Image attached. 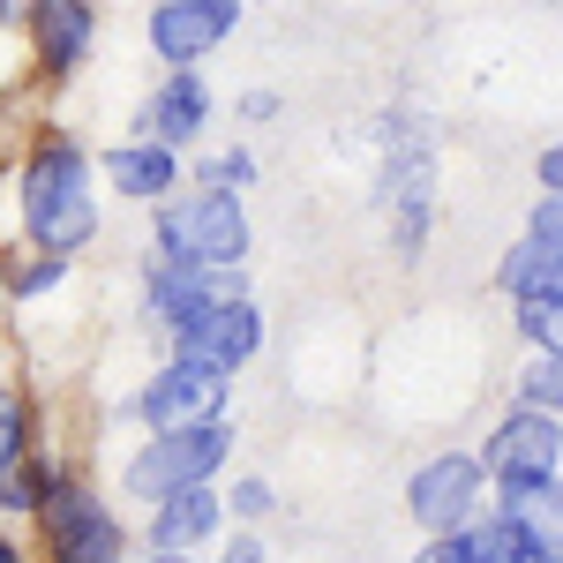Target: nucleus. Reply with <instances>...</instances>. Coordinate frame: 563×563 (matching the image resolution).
I'll return each instance as SVG.
<instances>
[{"instance_id":"nucleus-1","label":"nucleus","mask_w":563,"mask_h":563,"mask_svg":"<svg viewBox=\"0 0 563 563\" xmlns=\"http://www.w3.org/2000/svg\"><path fill=\"white\" fill-rule=\"evenodd\" d=\"M23 218H31V241L53 249V256L84 249L90 233H98V211H90V166H84V151H76L68 135L38 143V158H31V174H23Z\"/></svg>"},{"instance_id":"nucleus-2","label":"nucleus","mask_w":563,"mask_h":563,"mask_svg":"<svg viewBox=\"0 0 563 563\" xmlns=\"http://www.w3.org/2000/svg\"><path fill=\"white\" fill-rule=\"evenodd\" d=\"M158 256L166 263H211V271H225V263L249 256V211H241V196H188V203H174V211H158Z\"/></svg>"},{"instance_id":"nucleus-3","label":"nucleus","mask_w":563,"mask_h":563,"mask_svg":"<svg viewBox=\"0 0 563 563\" xmlns=\"http://www.w3.org/2000/svg\"><path fill=\"white\" fill-rule=\"evenodd\" d=\"M406 511H413V526H429L435 541L466 533L481 519V459L474 451H435L429 466L406 481Z\"/></svg>"},{"instance_id":"nucleus-4","label":"nucleus","mask_w":563,"mask_h":563,"mask_svg":"<svg viewBox=\"0 0 563 563\" xmlns=\"http://www.w3.org/2000/svg\"><path fill=\"white\" fill-rule=\"evenodd\" d=\"M225 451H233V435H225V421L218 429H196V435H158L151 451H135L129 466V488L135 496H188V488H203V481L225 466Z\"/></svg>"},{"instance_id":"nucleus-5","label":"nucleus","mask_w":563,"mask_h":563,"mask_svg":"<svg viewBox=\"0 0 563 563\" xmlns=\"http://www.w3.org/2000/svg\"><path fill=\"white\" fill-rule=\"evenodd\" d=\"M256 346H263V316L249 301H225V308H203V316L174 323V361L203 368V376H233Z\"/></svg>"},{"instance_id":"nucleus-6","label":"nucleus","mask_w":563,"mask_h":563,"mask_svg":"<svg viewBox=\"0 0 563 563\" xmlns=\"http://www.w3.org/2000/svg\"><path fill=\"white\" fill-rule=\"evenodd\" d=\"M218 406H225V376H203V368H158L143 398H135V413L151 421L158 435H196V429H218Z\"/></svg>"},{"instance_id":"nucleus-7","label":"nucleus","mask_w":563,"mask_h":563,"mask_svg":"<svg viewBox=\"0 0 563 563\" xmlns=\"http://www.w3.org/2000/svg\"><path fill=\"white\" fill-rule=\"evenodd\" d=\"M556 459H563V429L549 413H511L488 429V451H481V474H496L504 488H526V481H556Z\"/></svg>"},{"instance_id":"nucleus-8","label":"nucleus","mask_w":563,"mask_h":563,"mask_svg":"<svg viewBox=\"0 0 563 563\" xmlns=\"http://www.w3.org/2000/svg\"><path fill=\"white\" fill-rule=\"evenodd\" d=\"M151 308L166 316V323H188V316H203V308H225V301H249L241 294V271H211V263H166L151 256Z\"/></svg>"},{"instance_id":"nucleus-9","label":"nucleus","mask_w":563,"mask_h":563,"mask_svg":"<svg viewBox=\"0 0 563 563\" xmlns=\"http://www.w3.org/2000/svg\"><path fill=\"white\" fill-rule=\"evenodd\" d=\"M45 526H53V556L60 563H121V526H113V511H98L76 488L45 496Z\"/></svg>"},{"instance_id":"nucleus-10","label":"nucleus","mask_w":563,"mask_h":563,"mask_svg":"<svg viewBox=\"0 0 563 563\" xmlns=\"http://www.w3.org/2000/svg\"><path fill=\"white\" fill-rule=\"evenodd\" d=\"M233 23H241L233 0H166V8L151 15V45H158L174 68H188V60H203Z\"/></svg>"},{"instance_id":"nucleus-11","label":"nucleus","mask_w":563,"mask_h":563,"mask_svg":"<svg viewBox=\"0 0 563 563\" xmlns=\"http://www.w3.org/2000/svg\"><path fill=\"white\" fill-rule=\"evenodd\" d=\"M519 533L533 541V563H563V481H526V488H504V504Z\"/></svg>"},{"instance_id":"nucleus-12","label":"nucleus","mask_w":563,"mask_h":563,"mask_svg":"<svg viewBox=\"0 0 563 563\" xmlns=\"http://www.w3.org/2000/svg\"><path fill=\"white\" fill-rule=\"evenodd\" d=\"M504 286H511V301H563V241L526 233L504 256Z\"/></svg>"},{"instance_id":"nucleus-13","label":"nucleus","mask_w":563,"mask_h":563,"mask_svg":"<svg viewBox=\"0 0 563 563\" xmlns=\"http://www.w3.org/2000/svg\"><path fill=\"white\" fill-rule=\"evenodd\" d=\"M203 113H211V90H203V76H196V68H174V76H166V90L151 98V121H158V143H166V151L203 129Z\"/></svg>"},{"instance_id":"nucleus-14","label":"nucleus","mask_w":563,"mask_h":563,"mask_svg":"<svg viewBox=\"0 0 563 563\" xmlns=\"http://www.w3.org/2000/svg\"><path fill=\"white\" fill-rule=\"evenodd\" d=\"M106 174H113L121 196H166L174 174H180V151H166V143H121L106 158Z\"/></svg>"},{"instance_id":"nucleus-15","label":"nucleus","mask_w":563,"mask_h":563,"mask_svg":"<svg viewBox=\"0 0 563 563\" xmlns=\"http://www.w3.org/2000/svg\"><path fill=\"white\" fill-rule=\"evenodd\" d=\"M211 526H218V496H211V488L166 496V504H158V526H151V533H158V556H188Z\"/></svg>"},{"instance_id":"nucleus-16","label":"nucleus","mask_w":563,"mask_h":563,"mask_svg":"<svg viewBox=\"0 0 563 563\" xmlns=\"http://www.w3.org/2000/svg\"><path fill=\"white\" fill-rule=\"evenodd\" d=\"M459 549H466V563H533V541L519 533V519L511 511H481L466 533H451Z\"/></svg>"},{"instance_id":"nucleus-17","label":"nucleus","mask_w":563,"mask_h":563,"mask_svg":"<svg viewBox=\"0 0 563 563\" xmlns=\"http://www.w3.org/2000/svg\"><path fill=\"white\" fill-rule=\"evenodd\" d=\"M31 23H38V53L45 60H84V45H90V8L84 0H60V8H31Z\"/></svg>"},{"instance_id":"nucleus-18","label":"nucleus","mask_w":563,"mask_h":563,"mask_svg":"<svg viewBox=\"0 0 563 563\" xmlns=\"http://www.w3.org/2000/svg\"><path fill=\"white\" fill-rule=\"evenodd\" d=\"M519 398H526V413H549V421H556V413H563V361L541 353V361L519 376Z\"/></svg>"},{"instance_id":"nucleus-19","label":"nucleus","mask_w":563,"mask_h":563,"mask_svg":"<svg viewBox=\"0 0 563 563\" xmlns=\"http://www.w3.org/2000/svg\"><path fill=\"white\" fill-rule=\"evenodd\" d=\"M519 331L549 353V361H563V301H519Z\"/></svg>"},{"instance_id":"nucleus-20","label":"nucleus","mask_w":563,"mask_h":563,"mask_svg":"<svg viewBox=\"0 0 563 563\" xmlns=\"http://www.w3.org/2000/svg\"><path fill=\"white\" fill-rule=\"evenodd\" d=\"M23 429H31L23 398H15V390H0V474H15V466H23Z\"/></svg>"},{"instance_id":"nucleus-21","label":"nucleus","mask_w":563,"mask_h":563,"mask_svg":"<svg viewBox=\"0 0 563 563\" xmlns=\"http://www.w3.org/2000/svg\"><path fill=\"white\" fill-rule=\"evenodd\" d=\"M38 496H45L38 481H23V474H0V504H8V511H31Z\"/></svg>"},{"instance_id":"nucleus-22","label":"nucleus","mask_w":563,"mask_h":563,"mask_svg":"<svg viewBox=\"0 0 563 563\" xmlns=\"http://www.w3.org/2000/svg\"><path fill=\"white\" fill-rule=\"evenodd\" d=\"M233 511H241V519H263V511H271V488H263V481H241V488H233Z\"/></svg>"},{"instance_id":"nucleus-23","label":"nucleus","mask_w":563,"mask_h":563,"mask_svg":"<svg viewBox=\"0 0 563 563\" xmlns=\"http://www.w3.org/2000/svg\"><path fill=\"white\" fill-rule=\"evenodd\" d=\"M45 286H60V256L31 263V271H23V278H15V294H45Z\"/></svg>"},{"instance_id":"nucleus-24","label":"nucleus","mask_w":563,"mask_h":563,"mask_svg":"<svg viewBox=\"0 0 563 563\" xmlns=\"http://www.w3.org/2000/svg\"><path fill=\"white\" fill-rule=\"evenodd\" d=\"M526 233H541V241H563V196H549L541 211H533V225Z\"/></svg>"},{"instance_id":"nucleus-25","label":"nucleus","mask_w":563,"mask_h":563,"mask_svg":"<svg viewBox=\"0 0 563 563\" xmlns=\"http://www.w3.org/2000/svg\"><path fill=\"white\" fill-rule=\"evenodd\" d=\"M541 188H549V196H563V143H549V151H541Z\"/></svg>"},{"instance_id":"nucleus-26","label":"nucleus","mask_w":563,"mask_h":563,"mask_svg":"<svg viewBox=\"0 0 563 563\" xmlns=\"http://www.w3.org/2000/svg\"><path fill=\"white\" fill-rule=\"evenodd\" d=\"M421 563H466V549H459V541H429V549H421Z\"/></svg>"},{"instance_id":"nucleus-27","label":"nucleus","mask_w":563,"mask_h":563,"mask_svg":"<svg viewBox=\"0 0 563 563\" xmlns=\"http://www.w3.org/2000/svg\"><path fill=\"white\" fill-rule=\"evenodd\" d=\"M225 563H263V541H249V533H241V541L225 549Z\"/></svg>"},{"instance_id":"nucleus-28","label":"nucleus","mask_w":563,"mask_h":563,"mask_svg":"<svg viewBox=\"0 0 563 563\" xmlns=\"http://www.w3.org/2000/svg\"><path fill=\"white\" fill-rule=\"evenodd\" d=\"M0 563H23V556H15V541H0Z\"/></svg>"},{"instance_id":"nucleus-29","label":"nucleus","mask_w":563,"mask_h":563,"mask_svg":"<svg viewBox=\"0 0 563 563\" xmlns=\"http://www.w3.org/2000/svg\"><path fill=\"white\" fill-rule=\"evenodd\" d=\"M151 563H188V556H151Z\"/></svg>"}]
</instances>
